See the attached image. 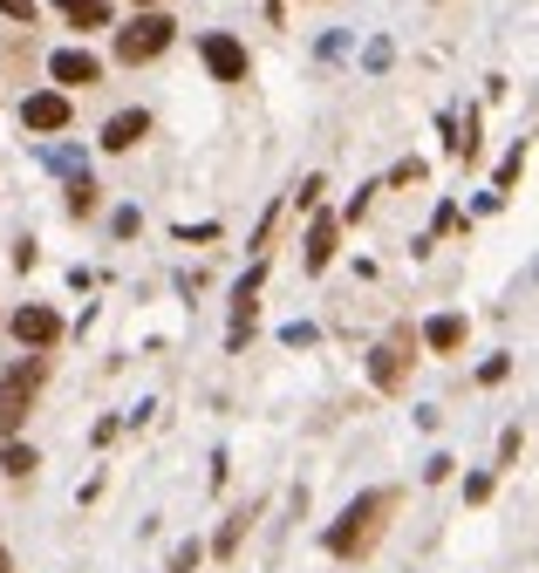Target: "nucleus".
<instances>
[{
  "instance_id": "nucleus-1",
  "label": "nucleus",
  "mask_w": 539,
  "mask_h": 573,
  "mask_svg": "<svg viewBox=\"0 0 539 573\" xmlns=\"http://www.w3.org/2000/svg\"><path fill=\"white\" fill-rule=\"evenodd\" d=\"M390 512V499H382V491H369V499H355L348 512H342V526L328 533V553H363V546L376 539V519Z\"/></svg>"
},
{
  "instance_id": "nucleus-2",
  "label": "nucleus",
  "mask_w": 539,
  "mask_h": 573,
  "mask_svg": "<svg viewBox=\"0 0 539 573\" xmlns=\"http://www.w3.org/2000/svg\"><path fill=\"white\" fill-rule=\"evenodd\" d=\"M171 28H177V21L144 14V21H131V28L117 35V56H123V62H150V56H164V48H171Z\"/></svg>"
},
{
  "instance_id": "nucleus-3",
  "label": "nucleus",
  "mask_w": 539,
  "mask_h": 573,
  "mask_svg": "<svg viewBox=\"0 0 539 573\" xmlns=\"http://www.w3.org/2000/svg\"><path fill=\"white\" fill-rule=\"evenodd\" d=\"M14 342L21 349H56L62 342V315H56V307H21V315H14Z\"/></svg>"
},
{
  "instance_id": "nucleus-4",
  "label": "nucleus",
  "mask_w": 539,
  "mask_h": 573,
  "mask_svg": "<svg viewBox=\"0 0 539 573\" xmlns=\"http://www.w3.org/2000/svg\"><path fill=\"white\" fill-rule=\"evenodd\" d=\"M35 382H41V362H21V369L8 376V389H0V430L21 424V403L35 397Z\"/></svg>"
},
{
  "instance_id": "nucleus-5",
  "label": "nucleus",
  "mask_w": 539,
  "mask_h": 573,
  "mask_svg": "<svg viewBox=\"0 0 539 573\" xmlns=\"http://www.w3.org/2000/svg\"><path fill=\"white\" fill-rule=\"evenodd\" d=\"M205 69H212L219 83H246V48L233 35H205Z\"/></svg>"
},
{
  "instance_id": "nucleus-6",
  "label": "nucleus",
  "mask_w": 539,
  "mask_h": 573,
  "mask_svg": "<svg viewBox=\"0 0 539 573\" xmlns=\"http://www.w3.org/2000/svg\"><path fill=\"white\" fill-rule=\"evenodd\" d=\"M48 75H56V83H62V89H89V83H96V75H102V62L89 56V48H62V56H56V62H48Z\"/></svg>"
},
{
  "instance_id": "nucleus-7",
  "label": "nucleus",
  "mask_w": 539,
  "mask_h": 573,
  "mask_svg": "<svg viewBox=\"0 0 539 573\" xmlns=\"http://www.w3.org/2000/svg\"><path fill=\"white\" fill-rule=\"evenodd\" d=\"M21 123L28 130H62L69 123V96L62 89H35L28 102H21Z\"/></svg>"
},
{
  "instance_id": "nucleus-8",
  "label": "nucleus",
  "mask_w": 539,
  "mask_h": 573,
  "mask_svg": "<svg viewBox=\"0 0 539 573\" xmlns=\"http://www.w3.org/2000/svg\"><path fill=\"white\" fill-rule=\"evenodd\" d=\"M144 130H150V117H144V110H123V117H110V130H102V144H110V150H131V144L144 137Z\"/></svg>"
},
{
  "instance_id": "nucleus-9",
  "label": "nucleus",
  "mask_w": 539,
  "mask_h": 573,
  "mask_svg": "<svg viewBox=\"0 0 539 573\" xmlns=\"http://www.w3.org/2000/svg\"><path fill=\"white\" fill-rule=\"evenodd\" d=\"M328 259H335V219H315V225H307V267H328Z\"/></svg>"
},
{
  "instance_id": "nucleus-10",
  "label": "nucleus",
  "mask_w": 539,
  "mask_h": 573,
  "mask_svg": "<svg viewBox=\"0 0 539 573\" xmlns=\"http://www.w3.org/2000/svg\"><path fill=\"white\" fill-rule=\"evenodd\" d=\"M369 376H376L382 389H396V382H403V349H396V342H382V349L369 355Z\"/></svg>"
},
{
  "instance_id": "nucleus-11",
  "label": "nucleus",
  "mask_w": 539,
  "mask_h": 573,
  "mask_svg": "<svg viewBox=\"0 0 539 573\" xmlns=\"http://www.w3.org/2000/svg\"><path fill=\"white\" fill-rule=\"evenodd\" d=\"M56 8L75 21V28H102V21H110V0H56Z\"/></svg>"
},
{
  "instance_id": "nucleus-12",
  "label": "nucleus",
  "mask_w": 539,
  "mask_h": 573,
  "mask_svg": "<svg viewBox=\"0 0 539 573\" xmlns=\"http://www.w3.org/2000/svg\"><path fill=\"white\" fill-rule=\"evenodd\" d=\"M424 342H430V349H444V355H451L457 342H465V321H457V315H438V321H430V328H424Z\"/></svg>"
},
{
  "instance_id": "nucleus-13",
  "label": "nucleus",
  "mask_w": 539,
  "mask_h": 573,
  "mask_svg": "<svg viewBox=\"0 0 539 573\" xmlns=\"http://www.w3.org/2000/svg\"><path fill=\"white\" fill-rule=\"evenodd\" d=\"M35 464H41V458H35L28 444H8V451H0V472H8V478H28Z\"/></svg>"
},
{
  "instance_id": "nucleus-14",
  "label": "nucleus",
  "mask_w": 539,
  "mask_h": 573,
  "mask_svg": "<svg viewBox=\"0 0 539 573\" xmlns=\"http://www.w3.org/2000/svg\"><path fill=\"white\" fill-rule=\"evenodd\" d=\"M69 212H96V185H89V178H75V185H69Z\"/></svg>"
},
{
  "instance_id": "nucleus-15",
  "label": "nucleus",
  "mask_w": 539,
  "mask_h": 573,
  "mask_svg": "<svg viewBox=\"0 0 539 573\" xmlns=\"http://www.w3.org/2000/svg\"><path fill=\"white\" fill-rule=\"evenodd\" d=\"M0 14H8V21H28V28H35V0H0Z\"/></svg>"
},
{
  "instance_id": "nucleus-16",
  "label": "nucleus",
  "mask_w": 539,
  "mask_h": 573,
  "mask_svg": "<svg viewBox=\"0 0 539 573\" xmlns=\"http://www.w3.org/2000/svg\"><path fill=\"white\" fill-rule=\"evenodd\" d=\"M519 171H526V144H519V150H512V158L499 164V185H512V178H519Z\"/></svg>"
},
{
  "instance_id": "nucleus-17",
  "label": "nucleus",
  "mask_w": 539,
  "mask_h": 573,
  "mask_svg": "<svg viewBox=\"0 0 539 573\" xmlns=\"http://www.w3.org/2000/svg\"><path fill=\"white\" fill-rule=\"evenodd\" d=\"M0 573H14V560H8V546H0Z\"/></svg>"
},
{
  "instance_id": "nucleus-18",
  "label": "nucleus",
  "mask_w": 539,
  "mask_h": 573,
  "mask_svg": "<svg viewBox=\"0 0 539 573\" xmlns=\"http://www.w3.org/2000/svg\"><path fill=\"white\" fill-rule=\"evenodd\" d=\"M137 8H150V0H137Z\"/></svg>"
}]
</instances>
